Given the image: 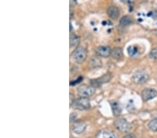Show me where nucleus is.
Returning <instances> with one entry per match:
<instances>
[{"mask_svg": "<svg viewBox=\"0 0 157 138\" xmlns=\"http://www.w3.org/2000/svg\"><path fill=\"white\" fill-rule=\"evenodd\" d=\"M72 107L78 110H86L91 107L90 101L88 98L80 97L76 99L71 103Z\"/></svg>", "mask_w": 157, "mask_h": 138, "instance_id": "f257e3e1", "label": "nucleus"}, {"mask_svg": "<svg viewBox=\"0 0 157 138\" xmlns=\"http://www.w3.org/2000/svg\"><path fill=\"white\" fill-rule=\"evenodd\" d=\"M87 56V51L82 47H78L72 53V58L76 62L82 63L85 60Z\"/></svg>", "mask_w": 157, "mask_h": 138, "instance_id": "f03ea898", "label": "nucleus"}, {"mask_svg": "<svg viewBox=\"0 0 157 138\" xmlns=\"http://www.w3.org/2000/svg\"><path fill=\"white\" fill-rule=\"evenodd\" d=\"M148 80H149V75L147 72L144 70H138L135 71L132 76L133 82L137 84L145 83Z\"/></svg>", "mask_w": 157, "mask_h": 138, "instance_id": "7ed1b4c3", "label": "nucleus"}, {"mask_svg": "<svg viewBox=\"0 0 157 138\" xmlns=\"http://www.w3.org/2000/svg\"><path fill=\"white\" fill-rule=\"evenodd\" d=\"M114 126L118 131L122 133H128L131 131V125L124 118H117L114 121Z\"/></svg>", "mask_w": 157, "mask_h": 138, "instance_id": "20e7f679", "label": "nucleus"}, {"mask_svg": "<svg viewBox=\"0 0 157 138\" xmlns=\"http://www.w3.org/2000/svg\"><path fill=\"white\" fill-rule=\"evenodd\" d=\"M78 93L81 97L89 98L92 96L95 93L96 90L94 87L91 85H87V84H82L78 88Z\"/></svg>", "mask_w": 157, "mask_h": 138, "instance_id": "39448f33", "label": "nucleus"}, {"mask_svg": "<svg viewBox=\"0 0 157 138\" xmlns=\"http://www.w3.org/2000/svg\"><path fill=\"white\" fill-rule=\"evenodd\" d=\"M111 79V75L110 73H105V75L101 76L100 78H96V79H93L90 80V85L94 87V88L99 87L101 85H103V84L106 83V82H109L110 80Z\"/></svg>", "mask_w": 157, "mask_h": 138, "instance_id": "423d86ee", "label": "nucleus"}, {"mask_svg": "<svg viewBox=\"0 0 157 138\" xmlns=\"http://www.w3.org/2000/svg\"><path fill=\"white\" fill-rule=\"evenodd\" d=\"M142 98L143 101H147L152 100L157 96V91L155 89L146 88L144 89L141 93Z\"/></svg>", "mask_w": 157, "mask_h": 138, "instance_id": "0eeeda50", "label": "nucleus"}, {"mask_svg": "<svg viewBox=\"0 0 157 138\" xmlns=\"http://www.w3.org/2000/svg\"><path fill=\"white\" fill-rule=\"evenodd\" d=\"M86 124L82 121H78L74 122L72 125V131L76 134H81L85 131Z\"/></svg>", "mask_w": 157, "mask_h": 138, "instance_id": "6e6552de", "label": "nucleus"}, {"mask_svg": "<svg viewBox=\"0 0 157 138\" xmlns=\"http://www.w3.org/2000/svg\"><path fill=\"white\" fill-rule=\"evenodd\" d=\"M112 50L109 46H101L96 49V54L102 57H108L111 55Z\"/></svg>", "mask_w": 157, "mask_h": 138, "instance_id": "1a4fd4ad", "label": "nucleus"}, {"mask_svg": "<svg viewBox=\"0 0 157 138\" xmlns=\"http://www.w3.org/2000/svg\"><path fill=\"white\" fill-rule=\"evenodd\" d=\"M107 13L111 19L117 20L120 16V10L115 6H110L108 8Z\"/></svg>", "mask_w": 157, "mask_h": 138, "instance_id": "9d476101", "label": "nucleus"}, {"mask_svg": "<svg viewBox=\"0 0 157 138\" xmlns=\"http://www.w3.org/2000/svg\"><path fill=\"white\" fill-rule=\"evenodd\" d=\"M96 138H118L117 135L112 131L103 130L96 135Z\"/></svg>", "mask_w": 157, "mask_h": 138, "instance_id": "9b49d317", "label": "nucleus"}, {"mask_svg": "<svg viewBox=\"0 0 157 138\" xmlns=\"http://www.w3.org/2000/svg\"><path fill=\"white\" fill-rule=\"evenodd\" d=\"M111 56L115 60H121L123 58V52L120 48H114L112 50Z\"/></svg>", "mask_w": 157, "mask_h": 138, "instance_id": "f8f14e48", "label": "nucleus"}, {"mask_svg": "<svg viewBox=\"0 0 157 138\" xmlns=\"http://www.w3.org/2000/svg\"><path fill=\"white\" fill-rule=\"evenodd\" d=\"M110 105H111L112 113L114 116H119L122 112V108L120 107V105L117 101H111L110 102Z\"/></svg>", "mask_w": 157, "mask_h": 138, "instance_id": "ddd939ff", "label": "nucleus"}, {"mask_svg": "<svg viewBox=\"0 0 157 138\" xmlns=\"http://www.w3.org/2000/svg\"><path fill=\"white\" fill-rule=\"evenodd\" d=\"M132 22H133L132 18L128 16L122 17V18H121L120 22V25L122 27L128 26V25H130Z\"/></svg>", "mask_w": 157, "mask_h": 138, "instance_id": "4468645a", "label": "nucleus"}, {"mask_svg": "<svg viewBox=\"0 0 157 138\" xmlns=\"http://www.w3.org/2000/svg\"><path fill=\"white\" fill-rule=\"evenodd\" d=\"M80 43V39L76 34H71L70 36V46L71 48L78 46Z\"/></svg>", "mask_w": 157, "mask_h": 138, "instance_id": "2eb2a0df", "label": "nucleus"}, {"mask_svg": "<svg viewBox=\"0 0 157 138\" xmlns=\"http://www.w3.org/2000/svg\"><path fill=\"white\" fill-rule=\"evenodd\" d=\"M148 128L152 131L157 132V118H155L150 121L149 124H148Z\"/></svg>", "mask_w": 157, "mask_h": 138, "instance_id": "dca6fc26", "label": "nucleus"}, {"mask_svg": "<svg viewBox=\"0 0 157 138\" xmlns=\"http://www.w3.org/2000/svg\"><path fill=\"white\" fill-rule=\"evenodd\" d=\"M150 58L154 60H157V48L152 49L150 53Z\"/></svg>", "mask_w": 157, "mask_h": 138, "instance_id": "f3484780", "label": "nucleus"}, {"mask_svg": "<svg viewBox=\"0 0 157 138\" xmlns=\"http://www.w3.org/2000/svg\"><path fill=\"white\" fill-rule=\"evenodd\" d=\"M128 51H129V54L131 55V56H133V55H134L137 52L136 50H135V48L133 46L129 47L128 49Z\"/></svg>", "mask_w": 157, "mask_h": 138, "instance_id": "a211bd4d", "label": "nucleus"}, {"mask_svg": "<svg viewBox=\"0 0 157 138\" xmlns=\"http://www.w3.org/2000/svg\"><path fill=\"white\" fill-rule=\"evenodd\" d=\"M123 138H136V136L134 134H133V133H130V134L125 135Z\"/></svg>", "mask_w": 157, "mask_h": 138, "instance_id": "6ab92c4d", "label": "nucleus"}, {"mask_svg": "<svg viewBox=\"0 0 157 138\" xmlns=\"http://www.w3.org/2000/svg\"><path fill=\"white\" fill-rule=\"evenodd\" d=\"M156 35H157V32H156Z\"/></svg>", "mask_w": 157, "mask_h": 138, "instance_id": "aec40b11", "label": "nucleus"}]
</instances>
